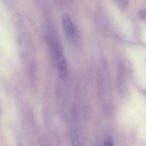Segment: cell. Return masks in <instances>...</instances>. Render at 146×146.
I'll use <instances>...</instances> for the list:
<instances>
[{"label":"cell","mask_w":146,"mask_h":146,"mask_svg":"<svg viewBox=\"0 0 146 146\" xmlns=\"http://www.w3.org/2000/svg\"><path fill=\"white\" fill-rule=\"evenodd\" d=\"M62 25L64 32L67 37L73 42H75L78 39V32L69 15L68 14L63 15Z\"/></svg>","instance_id":"6da1fadb"},{"label":"cell","mask_w":146,"mask_h":146,"mask_svg":"<svg viewBox=\"0 0 146 146\" xmlns=\"http://www.w3.org/2000/svg\"><path fill=\"white\" fill-rule=\"evenodd\" d=\"M53 53L57 63L58 76L61 79L64 80L67 75L68 68L62 48L57 49Z\"/></svg>","instance_id":"7a4b0ae2"},{"label":"cell","mask_w":146,"mask_h":146,"mask_svg":"<svg viewBox=\"0 0 146 146\" xmlns=\"http://www.w3.org/2000/svg\"><path fill=\"white\" fill-rule=\"evenodd\" d=\"M128 1L129 0H117V3L119 7L124 9L127 7Z\"/></svg>","instance_id":"3957f363"},{"label":"cell","mask_w":146,"mask_h":146,"mask_svg":"<svg viewBox=\"0 0 146 146\" xmlns=\"http://www.w3.org/2000/svg\"><path fill=\"white\" fill-rule=\"evenodd\" d=\"M104 146H114L113 142L111 139H109L108 140L106 141L104 144Z\"/></svg>","instance_id":"277c9868"},{"label":"cell","mask_w":146,"mask_h":146,"mask_svg":"<svg viewBox=\"0 0 146 146\" xmlns=\"http://www.w3.org/2000/svg\"><path fill=\"white\" fill-rule=\"evenodd\" d=\"M140 18L141 19H145V10H142L139 13Z\"/></svg>","instance_id":"5b68a950"},{"label":"cell","mask_w":146,"mask_h":146,"mask_svg":"<svg viewBox=\"0 0 146 146\" xmlns=\"http://www.w3.org/2000/svg\"><path fill=\"white\" fill-rule=\"evenodd\" d=\"M77 146H81V144L80 143H79V144Z\"/></svg>","instance_id":"8992f818"}]
</instances>
